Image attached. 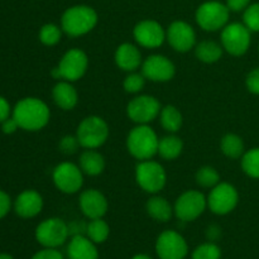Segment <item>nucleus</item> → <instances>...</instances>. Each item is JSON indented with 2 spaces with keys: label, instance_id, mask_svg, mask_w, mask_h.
<instances>
[{
  "label": "nucleus",
  "instance_id": "f257e3e1",
  "mask_svg": "<svg viewBox=\"0 0 259 259\" xmlns=\"http://www.w3.org/2000/svg\"><path fill=\"white\" fill-rule=\"evenodd\" d=\"M13 118L19 128L27 132H38L50 123L51 110L47 104L40 99L24 98L15 105Z\"/></svg>",
  "mask_w": 259,
  "mask_h": 259
},
{
  "label": "nucleus",
  "instance_id": "f03ea898",
  "mask_svg": "<svg viewBox=\"0 0 259 259\" xmlns=\"http://www.w3.org/2000/svg\"><path fill=\"white\" fill-rule=\"evenodd\" d=\"M99 22V15L93 7L73 5L67 8L61 17V28L70 37H82L90 33Z\"/></svg>",
  "mask_w": 259,
  "mask_h": 259
},
{
  "label": "nucleus",
  "instance_id": "7ed1b4c3",
  "mask_svg": "<svg viewBox=\"0 0 259 259\" xmlns=\"http://www.w3.org/2000/svg\"><path fill=\"white\" fill-rule=\"evenodd\" d=\"M126 149L138 161L152 159L158 154L159 138L148 124H137L126 136Z\"/></svg>",
  "mask_w": 259,
  "mask_h": 259
},
{
  "label": "nucleus",
  "instance_id": "20e7f679",
  "mask_svg": "<svg viewBox=\"0 0 259 259\" xmlns=\"http://www.w3.org/2000/svg\"><path fill=\"white\" fill-rule=\"evenodd\" d=\"M88 68L89 57L85 51L80 48H71L63 53L58 65L51 71V75L57 81L65 80L73 83L85 76Z\"/></svg>",
  "mask_w": 259,
  "mask_h": 259
},
{
  "label": "nucleus",
  "instance_id": "39448f33",
  "mask_svg": "<svg viewBox=\"0 0 259 259\" xmlns=\"http://www.w3.org/2000/svg\"><path fill=\"white\" fill-rule=\"evenodd\" d=\"M110 129L104 118L99 115H89L80 121L76 129L80 146L85 149H98L109 139Z\"/></svg>",
  "mask_w": 259,
  "mask_h": 259
},
{
  "label": "nucleus",
  "instance_id": "423d86ee",
  "mask_svg": "<svg viewBox=\"0 0 259 259\" xmlns=\"http://www.w3.org/2000/svg\"><path fill=\"white\" fill-rule=\"evenodd\" d=\"M230 10L225 3L209 0L199 5L195 13L197 25L205 32L222 30L229 23Z\"/></svg>",
  "mask_w": 259,
  "mask_h": 259
},
{
  "label": "nucleus",
  "instance_id": "0eeeda50",
  "mask_svg": "<svg viewBox=\"0 0 259 259\" xmlns=\"http://www.w3.org/2000/svg\"><path fill=\"white\" fill-rule=\"evenodd\" d=\"M136 182L144 192L157 195L167 184V172L159 162L153 159L139 161L136 167Z\"/></svg>",
  "mask_w": 259,
  "mask_h": 259
},
{
  "label": "nucleus",
  "instance_id": "6e6552de",
  "mask_svg": "<svg viewBox=\"0 0 259 259\" xmlns=\"http://www.w3.org/2000/svg\"><path fill=\"white\" fill-rule=\"evenodd\" d=\"M220 43L225 52L234 57H240L244 56L250 48L252 32L248 29L244 23H228L222 29Z\"/></svg>",
  "mask_w": 259,
  "mask_h": 259
},
{
  "label": "nucleus",
  "instance_id": "1a4fd4ad",
  "mask_svg": "<svg viewBox=\"0 0 259 259\" xmlns=\"http://www.w3.org/2000/svg\"><path fill=\"white\" fill-rule=\"evenodd\" d=\"M207 199L201 191L187 190L176 199L174 205L175 217L182 223L195 222L205 212Z\"/></svg>",
  "mask_w": 259,
  "mask_h": 259
},
{
  "label": "nucleus",
  "instance_id": "9d476101",
  "mask_svg": "<svg viewBox=\"0 0 259 259\" xmlns=\"http://www.w3.org/2000/svg\"><path fill=\"white\" fill-rule=\"evenodd\" d=\"M70 238L68 224L61 218H50L43 220L35 228V240L43 248H58Z\"/></svg>",
  "mask_w": 259,
  "mask_h": 259
},
{
  "label": "nucleus",
  "instance_id": "9b49d317",
  "mask_svg": "<svg viewBox=\"0 0 259 259\" xmlns=\"http://www.w3.org/2000/svg\"><path fill=\"white\" fill-rule=\"evenodd\" d=\"M206 199L210 211L219 217H224L234 211L238 206L239 192L234 185L222 181L210 190Z\"/></svg>",
  "mask_w": 259,
  "mask_h": 259
},
{
  "label": "nucleus",
  "instance_id": "f8f14e48",
  "mask_svg": "<svg viewBox=\"0 0 259 259\" xmlns=\"http://www.w3.org/2000/svg\"><path fill=\"white\" fill-rule=\"evenodd\" d=\"M52 181L56 189L66 195L77 194L83 185V172L78 164L61 162L53 168Z\"/></svg>",
  "mask_w": 259,
  "mask_h": 259
},
{
  "label": "nucleus",
  "instance_id": "ddd939ff",
  "mask_svg": "<svg viewBox=\"0 0 259 259\" xmlns=\"http://www.w3.org/2000/svg\"><path fill=\"white\" fill-rule=\"evenodd\" d=\"M161 103L152 95L141 94L132 99L126 105V115L136 124H148L156 120L161 113Z\"/></svg>",
  "mask_w": 259,
  "mask_h": 259
},
{
  "label": "nucleus",
  "instance_id": "4468645a",
  "mask_svg": "<svg viewBox=\"0 0 259 259\" xmlns=\"http://www.w3.org/2000/svg\"><path fill=\"white\" fill-rule=\"evenodd\" d=\"M141 72L146 77V80L157 83H164L175 77L176 66L167 56L154 53L143 60Z\"/></svg>",
  "mask_w": 259,
  "mask_h": 259
},
{
  "label": "nucleus",
  "instance_id": "2eb2a0df",
  "mask_svg": "<svg viewBox=\"0 0 259 259\" xmlns=\"http://www.w3.org/2000/svg\"><path fill=\"white\" fill-rule=\"evenodd\" d=\"M156 253L159 259H185L189 254V244L177 230H164L157 237Z\"/></svg>",
  "mask_w": 259,
  "mask_h": 259
},
{
  "label": "nucleus",
  "instance_id": "dca6fc26",
  "mask_svg": "<svg viewBox=\"0 0 259 259\" xmlns=\"http://www.w3.org/2000/svg\"><path fill=\"white\" fill-rule=\"evenodd\" d=\"M197 35L194 27L185 20H175L167 27L166 40L174 51L187 53L197 45Z\"/></svg>",
  "mask_w": 259,
  "mask_h": 259
},
{
  "label": "nucleus",
  "instance_id": "f3484780",
  "mask_svg": "<svg viewBox=\"0 0 259 259\" xmlns=\"http://www.w3.org/2000/svg\"><path fill=\"white\" fill-rule=\"evenodd\" d=\"M133 37L141 47L156 50L166 42V29L157 20L144 19L134 25Z\"/></svg>",
  "mask_w": 259,
  "mask_h": 259
},
{
  "label": "nucleus",
  "instance_id": "a211bd4d",
  "mask_svg": "<svg viewBox=\"0 0 259 259\" xmlns=\"http://www.w3.org/2000/svg\"><path fill=\"white\" fill-rule=\"evenodd\" d=\"M78 206L83 217L91 219L104 218L108 212L109 202L105 195L96 189L83 190L78 197Z\"/></svg>",
  "mask_w": 259,
  "mask_h": 259
},
{
  "label": "nucleus",
  "instance_id": "6ab92c4d",
  "mask_svg": "<svg viewBox=\"0 0 259 259\" xmlns=\"http://www.w3.org/2000/svg\"><path fill=\"white\" fill-rule=\"evenodd\" d=\"M114 61L118 68L125 72H134L143 63V57L138 45L124 42L116 47L114 53Z\"/></svg>",
  "mask_w": 259,
  "mask_h": 259
},
{
  "label": "nucleus",
  "instance_id": "aec40b11",
  "mask_svg": "<svg viewBox=\"0 0 259 259\" xmlns=\"http://www.w3.org/2000/svg\"><path fill=\"white\" fill-rule=\"evenodd\" d=\"M43 209V197L35 190H25L18 195L14 202V210L23 219L35 218Z\"/></svg>",
  "mask_w": 259,
  "mask_h": 259
},
{
  "label": "nucleus",
  "instance_id": "412c9836",
  "mask_svg": "<svg viewBox=\"0 0 259 259\" xmlns=\"http://www.w3.org/2000/svg\"><path fill=\"white\" fill-rule=\"evenodd\" d=\"M52 99L61 110L70 111L77 106L78 93L72 82L61 80L57 81L52 89Z\"/></svg>",
  "mask_w": 259,
  "mask_h": 259
},
{
  "label": "nucleus",
  "instance_id": "4be33fe9",
  "mask_svg": "<svg viewBox=\"0 0 259 259\" xmlns=\"http://www.w3.org/2000/svg\"><path fill=\"white\" fill-rule=\"evenodd\" d=\"M98 244L89 239L85 234L71 237L67 245L68 259H99Z\"/></svg>",
  "mask_w": 259,
  "mask_h": 259
},
{
  "label": "nucleus",
  "instance_id": "5701e85b",
  "mask_svg": "<svg viewBox=\"0 0 259 259\" xmlns=\"http://www.w3.org/2000/svg\"><path fill=\"white\" fill-rule=\"evenodd\" d=\"M146 211L153 220L159 223H168L175 215L171 202L158 194L149 197L146 204Z\"/></svg>",
  "mask_w": 259,
  "mask_h": 259
},
{
  "label": "nucleus",
  "instance_id": "b1692460",
  "mask_svg": "<svg viewBox=\"0 0 259 259\" xmlns=\"http://www.w3.org/2000/svg\"><path fill=\"white\" fill-rule=\"evenodd\" d=\"M78 166H80L81 171L83 175L90 177L99 176L105 169V158L100 152L96 149H85L82 153L80 154L78 158Z\"/></svg>",
  "mask_w": 259,
  "mask_h": 259
},
{
  "label": "nucleus",
  "instance_id": "393cba45",
  "mask_svg": "<svg viewBox=\"0 0 259 259\" xmlns=\"http://www.w3.org/2000/svg\"><path fill=\"white\" fill-rule=\"evenodd\" d=\"M194 50L197 60L202 63H206V65L217 63L218 61L222 60L223 53H224L222 43H218L211 39L201 40L195 46Z\"/></svg>",
  "mask_w": 259,
  "mask_h": 259
},
{
  "label": "nucleus",
  "instance_id": "a878e982",
  "mask_svg": "<svg viewBox=\"0 0 259 259\" xmlns=\"http://www.w3.org/2000/svg\"><path fill=\"white\" fill-rule=\"evenodd\" d=\"M184 151V142L176 134L169 133L168 136L159 139L158 156L164 161H175L179 158Z\"/></svg>",
  "mask_w": 259,
  "mask_h": 259
},
{
  "label": "nucleus",
  "instance_id": "bb28decb",
  "mask_svg": "<svg viewBox=\"0 0 259 259\" xmlns=\"http://www.w3.org/2000/svg\"><path fill=\"white\" fill-rule=\"evenodd\" d=\"M159 123L166 132L176 134L184 124L182 113L175 105H166L161 109L159 113Z\"/></svg>",
  "mask_w": 259,
  "mask_h": 259
},
{
  "label": "nucleus",
  "instance_id": "cd10ccee",
  "mask_svg": "<svg viewBox=\"0 0 259 259\" xmlns=\"http://www.w3.org/2000/svg\"><path fill=\"white\" fill-rule=\"evenodd\" d=\"M244 142L240 136L235 133H228L220 141V151L230 159L242 158L244 154Z\"/></svg>",
  "mask_w": 259,
  "mask_h": 259
},
{
  "label": "nucleus",
  "instance_id": "c85d7f7f",
  "mask_svg": "<svg viewBox=\"0 0 259 259\" xmlns=\"http://www.w3.org/2000/svg\"><path fill=\"white\" fill-rule=\"evenodd\" d=\"M110 235V227L108 223L103 219H91L86 227V237L93 240L95 244H103L108 240Z\"/></svg>",
  "mask_w": 259,
  "mask_h": 259
},
{
  "label": "nucleus",
  "instance_id": "c756f323",
  "mask_svg": "<svg viewBox=\"0 0 259 259\" xmlns=\"http://www.w3.org/2000/svg\"><path fill=\"white\" fill-rule=\"evenodd\" d=\"M195 180H196V184L200 187L210 190L214 186H217L219 182H222V177H220L219 171L212 166L200 167L196 171V175H195Z\"/></svg>",
  "mask_w": 259,
  "mask_h": 259
},
{
  "label": "nucleus",
  "instance_id": "7c9ffc66",
  "mask_svg": "<svg viewBox=\"0 0 259 259\" xmlns=\"http://www.w3.org/2000/svg\"><path fill=\"white\" fill-rule=\"evenodd\" d=\"M242 169L250 179L259 180V147L244 152L242 156Z\"/></svg>",
  "mask_w": 259,
  "mask_h": 259
},
{
  "label": "nucleus",
  "instance_id": "2f4dec72",
  "mask_svg": "<svg viewBox=\"0 0 259 259\" xmlns=\"http://www.w3.org/2000/svg\"><path fill=\"white\" fill-rule=\"evenodd\" d=\"M62 28L61 25L55 24V23H47V24L42 25V28L39 29V38L40 43L48 47H52V46L58 45L62 39Z\"/></svg>",
  "mask_w": 259,
  "mask_h": 259
},
{
  "label": "nucleus",
  "instance_id": "473e14b6",
  "mask_svg": "<svg viewBox=\"0 0 259 259\" xmlns=\"http://www.w3.org/2000/svg\"><path fill=\"white\" fill-rule=\"evenodd\" d=\"M192 259H222V249L214 242L202 243L194 249Z\"/></svg>",
  "mask_w": 259,
  "mask_h": 259
},
{
  "label": "nucleus",
  "instance_id": "72a5a7b5",
  "mask_svg": "<svg viewBox=\"0 0 259 259\" xmlns=\"http://www.w3.org/2000/svg\"><path fill=\"white\" fill-rule=\"evenodd\" d=\"M144 86H146V77L142 75V72H128L123 81V88L125 93L133 94V95H138L143 91Z\"/></svg>",
  "mask_w": 259,
  "mask_h": 259
},
{
  "label": "nucleus",
  "instance_id": "f704fd0d",
  "mask_svg": "<svg viewBox=\"0 0 259 259\" xmlns=\"http://www.w3.org/2000/svg\"><path fill=\"white\" fill-rule=\"evenodd\" d=\"M243 23L250 32L259 33V3L250 4L243 13Z\"/></svg>",
  "mask_w": 259,
  "mask_h": 259
},
{
  "label": "nucleus",
  "instance_id": "c9c22d12",
  "mask_svg": "<svg viewBox=\"0 0 259 259\" xmlns=\"http://www.w3.org/2000/svg\"><path fill=\"white\" fill-rule=\"evenodd\" d=\"M80 147H81L80 142H78L76 134L75 136H70V134L63 136L62 138H61L60 143H58V148H60V151L62 152L63 154H67V156L76 153Z\"/></svg>",
  "mask_w": 259,
  "mask_h": 259
},
{
  "label": "nucleus",
  "instance_id": "e433bc0d",
  "mask_svg": "<svg viewBox=\"0 0 259 259\" xmlns=\"http://www.w3.org/2000/svg\"><path fill=\"white\" fill-rule=\"evenodd\" d=\"M245 86L248 91L254 95H259V67L250 71L245 77Z\"/></svg>",
  "mask_w": 259,
  "mask_h": 259
},
{
  "label": "nucleus",
  "instance_id": "4c0bfd02",
  "mask_svg": "<svg viewBox=\"0 0 259 259\" xmlns=\"http://www.w3.org/2000/svg\"><path fill=\"white\" fill-rule=\"evenodd\" d=\"M30 259H65L62 253L56 248H43Z\"/></svg>",
  "mask_w": 259,
  "mask_h": 259
},
{
  "label": "nucleus",
  "instance_id": "58836bf2",
  "mask_svg": "<svg viewBox=\"0 0 259 259\" xmlns=\"http://www.w3.org/2000/svg\"><path fill=\"white\" fill-rule=\"evenodd\" d=\"M225 4H227V7L229 8L230 12L239 13V12H244V10L249 7L250 0H227Z\"/></svg>",
  "mask_w": 259,
  "mask_h": 259
},
{
  "label": "nucleus",
  "instance_id": "ea45409f",
  "mask_svg": "<svg viewBox=\"0 0 259 259\" xmlns=\"http://www.w3.org/2000/svg\"><path fill=\"white\" fill-rule=\"evenodd\" d=\"M10 207H12V200L9 195L5 194L4 191H0V219H3L10 211Z\"/></svg>",
  "mask_w": 259,
  "mask_h": 259
},
{
  "label": "nucleus",
  "instance_id": "a19ab883",
  "mask_svg": "<svg viewBox=\"0 0 259 259\" xmlns=\"http://www.w3.org/2000/svg\"><path fill=\"white\" fill-rule=\"evenodd\" d=\"M222 237V229H220L218 225L212 224V225H209L206 229V238L209 242H217L219 238Z\"/></svg>",
  "mask_w": 259,
  "mask_h": 259
},
{
  "label": "nucleus",
  "instance_id": "79ce46f5",
  "mask_svg": "<svg viewBox=\"0 0 259 259\" xmlns=\"http://www.w3.org/2000/svg\"><path fill=\"white\" fill-rule=\"evenodd\" d=\"M2 124V131L4 132L5 134H13L14 132H17L18 128H19V125H18V123L15 121L14 118H8L7 120L3 121Z\"/></svg>",
  "mask_w": 259,
  "mask_h": 259
},
{
  "label": "nucleus",
  "instance_id": "37998d69",
  "mask_svg": "<svg viewBox=\"0 0 259 259\" xmlns=\"http://www.w3.org/2000/svg\"><path fill=\"white\" fill-rule=\"evenodd\" d=\"M10 114V105L3 96H0V123L7 120Z\"/></svg>",
  "mask_w": 259,
  "mask_h": 259
},
{
  "label": "nucleus",
  "instance_id": "c03bdc74",
  "mask_svg": "<svg viewBox=\"0 0 259 259\" xmlns=\"http://www.w3.org/2000/svg\"><path fill=\"white\" fill-rule=\"evenodd\" d=\"M131 259H153V258L149 257L148 254H143V253H141V254H136L134 257H132Z\"/></svg>",
  "mask_w": 259,
  "mask_h": 259
},
{
  "label": "nucleus",
  "instance_id": "a18cd8bd",
  "mask_svg": "<svg viewBox=\"0 0 259 259\" xmlns=\"http://www.w3.org/2000/svg\"><path fill=\"white\" fill-rule=\"evenodd\" d=\"M0 259H14L10 254L8 253H0Z\"/></svg>",
  "mask_w": 259,
  "mask_h": 259
},
{
  "label": "nucleus",
  "instance_id": "49530a36",
  "mask_svg": "<svg viewBox=\"0 0 259 259\" xmlns=\"http://www.w3.org/2000/svg\"><path fill=\"white\" fill-rule=\"evenodd\" d=\"M258 53H259V43H258Z\"/></svg>",
  "mask_w": 259,
  "mask_h": 259
}]
</instances>
